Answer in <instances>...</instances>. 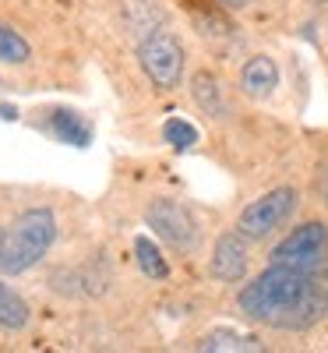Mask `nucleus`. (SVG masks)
I'll list each match as a JSON object with an SVG mask.
<instances>
[{
    "label": "nucleus",
    "instance_id": "obj_15",
    "mask_svg": "<svg viewBox=\"0 0 328 353\" xmlns=\"http://www.w3.org/2000/svg\"><path fill=\"white\" fill-rule=\"evenodd\" d=\"M198 350H208V353H216V350H261L258 336H244V332H233V329H216V332H208L198 339Z\"/></svg>",
    "mask_w": 328,
    "mask_h": 353
},
{
    "label": "nucleus",
    "instance_id": "obj_2",
    "mask_svg": "<svg viewBox=\"0 0 328 353\" xmlns=\"http://www.w3.org/2000/svg\"><path fill=\"white\" fill-rule=\"evenodd\" d=\"M61 237V219L53 205H28L21 209L0 237V276H25L46 261Z\"/></svg>",
    "mask_w": 328,
    "mask_h": 353
},
{
    "label": "nucleus",
    "instance_id": "obj_18",
    "mask_svg": "<svg viewBox=\"0 0 328 353\" xmlns=\"http://www.w3.org/2000/svg\"><path fill=\"white\" fill-rule=\"evenodd\" d=\"M216 4H223L226 11H247V8L258 4V0H216Z\"/></svg>",
    "mask_w": 328,
    "mask_h": 353
},
{
    "label": "nucleus",
    "instance_id": "obj_16",
    "mask_svg": "<svg viewBox=\"0 0 328 353\" xmlns=\"http://www.w3.org/2000/svg\"><path fill=\"white\" fill-rule=\"evenodd\" d=\"M198 128L191 124V121H184V117H170V121L163 124V141L170 145V149H176V152H187V149H194L198 145Z\"/></svg>",
    "mask_w": 328,
    "mask_h": 353
},
{
    "label": "nucleus",
    "instance_id": "obj_17",
    "mask_svg": "<svg viewBox=\"0 0 328 353\" xmlns=\"http://www.w3.org/2000/svg\"><path fill=\"white\" fill-rule=\"evenodd\" d=\"M314 194H318V201L325 205V212H328V152H325V159L318 163V173H314Z\"/></svg>",
    "mask_w": 328,
    "mask_h": 353
},
{
    "label": "nucleus",
    "instance_id": "obj_11",
    "mask_svg": "<svg viewBox=\"0 0 328 353\" xmlns=\"http://www.w3.org/2000/svg\"><path fill=\"white\" fill-rule=\"evenodd\" d=\"M46 117H50V121H46V131H50L57 141L74 145V149H85V145L92 141V124H88L81 113L57 106V110H50Z\"/></svg>",
    "mask_w": 328,
    "mask_h": 353
},
{
    "label": "nucleus",
    "instance_id": "obj_9",
    "mask_svg": "<svg viewBox=\"0 0 328 353\" xmlns=\"http://www.w3.org/2000/svg\"><path fill=\"white\" fill-rule=\"evenodd\" d=\"M187 88H191L194 106L208 117V121H219V124H223V121H233V117H236L233 92H229L226 81H223L212 68H198V71L191 74Z\"/></svg>",
    "mask_w": 328,
    "mask_h": 353
},
{
    "label": "nucleus",
    "instance_id": "obj_8",
    "mask_svg": "<svg viewBox=\"0 0 328 353\" xmlns=\"http://www.w3.org/2000/svg\"><path fill=\"white\" fill-rule=\"evenodd\" d=\"M283 85V71L272 53H251L236 71V92L251 103H268Z\"/></svg>",
    "mask_w": 328,
    "mask_h": 353
},
{
    "label": "nucleus",
    "instance_id": "obj_7",
    "mask_svg": "<svg viewBox=\"0 0 328 353\" xmlns=\"http://www.w3.org/2000/svg\"><path fill=\"white\" fill-rule=\"evenodd\" d=\"M251 241L236 230H223L208 251V276L223 286H240L251 272Z\"/></svg>",
    "mask_w": 328,
    "mask_h": 353
},
{
    "label": "nucleus",
    "instance_id": "obj_19",
    "mask_svg": "<svg viewBox=\"0 0 328 353\" xmlns=\"http://www.w3.org/2000/svg\"><path fill=\"white\" fill-rule=\"evenodd\" d=\"M0 121H18V110H14V106H4V103H0Z\"/></svg>",
    "mask_w": 328,
    "mask_h": 353
},
{
    "label": "nucleus",
    "instance_id": "obj_3",
    "mask_svg": "<svg viewBox=\"0 0 328 353\" xmlns=\"http://www.w3.org/2000/svg\"><path fill=\"white\" fill-rule=\"evenodd\" d=\"M145 226L156 237L184 258H194L205 248V223L198 216V209H191L187 201L173 198V194H156L145 201Z\"/></svg>",
    "mask_w": 328,
    "mask_h": 353
},
{
    "label": "nucleus",
    "instance_id": "obj_14",
    "mask_svg": "<svg viewBox=\"0 0 328 353\" xmlns=\"http://www.w3.org/2000/svg\"><path fill=\"white\" fill-rule=\"evenodd\" d=\"M28 61H32V46H28V39L18 32L14 25H4V21H0V64H8V68H25Z\"/></svg>",
    "mask_w": 328,
    "mask_h": 353
},
{
    "label": "nucleus",
    "instance_id": "obj_4",
    "mask_svg": "<svg viewBox=\"0 0 328 353\" xmlns=\"http://www.w3.org/2000/svg\"><path fill=\"white\" fill-rule=\"evenodd\" d=\"M138 68L152 81L156 92H176L187 74V46L173 32V25H159L134 43Z\"/></svg>",
    "mask_w": 328,
    "mask_h": 353
},
{
    "label": "nucleus",
    "instance_id": "obj_1",
    "mask_svg": "<svg viewBox=\"0 0 328 353\" xmlns=\"http://www.w3.org/2000/svg\"><path fill=\"white\" fill-rule=\"evenodd\" d=\"M236 311L251 325L272 332H311L328 318V276L265 265L236 293Z\"/></svg>",
    "mask_w": 328,
    "mask_h": 353
},
{
    "label": "nucleus",
    "instance_id": "obj_21",
    "mask_svg": "<svg viewBox=\"0 0 328 353\" xmlns=\"http://www.w3.org/2000/svg\"><path fill=\"white\" fill-rule=\"evenodd\" d=\"M325 53H328V36H325Z\"/></svg>",
    "mask_w": 328,
    "mask_h": 353
},
{
    "label": "nucleus",
    "instance_id": "obj_20",
    "mask_svg": "<svg viewBox=\"0 0 328 353\" xmlns=\"http://www.w3.org/2000/svg\"><path fill=\"white\" fill-rule=\"evenodd\" d=\"M311 4H318V8H328V0H311Z\"/></svg>",
    "mask_w": 328,
    "mask_h": 353
},
{
    "label": "nucleus",
    "instance_id": "obj_12",
    "mask_svg": "<svg viewBox=\"0 0 328 353\" xmlns=\"http://www.w3.org/2000/svg\"><path fill=\"white\" fill-rule=\"evenodd\" d=\"M28 325H32V307H28V301L8 283V276H0V329L18 336Z\"/></svg>",
    "mask_w": 328,
    "mask_h": 353
},
{
    "label": "nucleus",
    "instance_id": "obj_13",
    "mask_svg": "<svg viewBox=\"0 0 328 353\" xmlns=\"http://www.w3.org/2000/svg\"><path fill=\"white\" fill-rule=\"evenodd\" d=\"M134 265H138V272H141L145 279H156V283L170 279V261H166V254L159 251V244H156L152 237H145V233H138V237H134Z\"/></svg>",
    "mask_w": 328,
    "mask_h": 353
},
{
    "label": "nucleus",
    "instance_id": "obj_6",
    "mask_svg": "<svg viewBox=\"0 0 328 353\" xmlns=\"http://www.w3.org/2000/svg\"><path fill=\"white\" fill-rule=\"evenodd\" d=\"M268 265H286L296 272L328 276V223L304 219L293 230H283L279 241L268 248Z\"/></svg>",
    "mask_w": 328,
    "mask_h": 353
},
{
    "label": "nucleus",
    "instance_id": "obj_5",
    "mask_svg": "<svg viewBox=\"0 0 328 353\" xmlns=\"http://www.w3.org/2000/svg\"><path fill=\"white\" fill-rule=\"evenodd\" d=\"M296 212H300V188L279 184L272 191L258 194L254 201H247L240 209V216H236L233 230L244 233L251 244H268L296 219Z\"/></svg>",
    "mask_w": 328,
    "mask_h": 353
},
{
    "label": "nucleus",
    "instance_id": "obj_10",
    "mask_svg": "<svg viewBox=\"0 0 328 353\" xmlns=\"http://www.w3.org/2000/svg\"><path fill=\"white\" fill-rule=\"evenodd\" d=\"M121 25L131 36V43H138L152 28L170 25V11L163 0H121Z\"/></svg>",
    "mask_w": 328,
    "mask_h": 353
},
{
    "label": "nucleus",
    "instance_id": "obj_22",
    "mask_svg": "<svg viewBox=\"0 0 328 353\" xmlns=\"http://www.w3.org/2000/svg\"><path fill=\"white\" fill-rule=\"evenodd\" d=\"M0 237H4V226H0Z\"/></svg>",
    "mask_w": 328,
    "mask_h": 353
}]
</instances>
